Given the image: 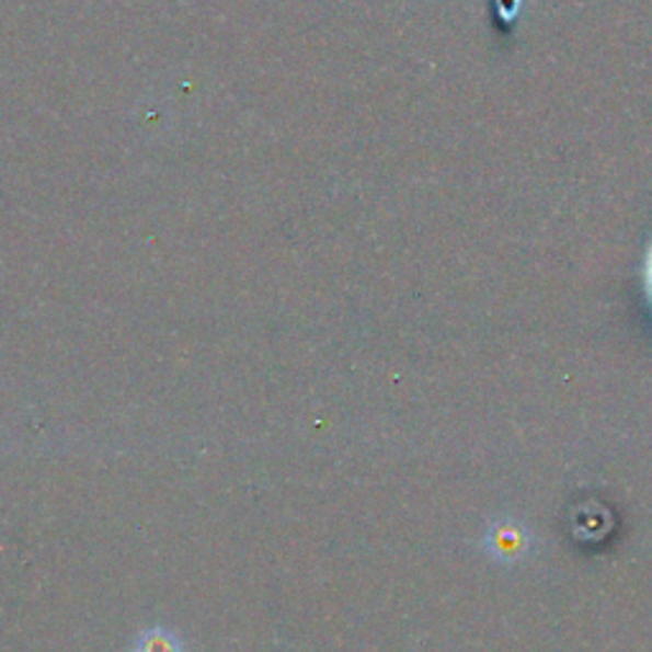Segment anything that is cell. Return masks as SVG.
I'll use <instances>...</instances> for the list:
<instances>
[{
	"label": "cell",
	"mask_w": 652,
	"mask_h": 652,
	"mask_svg": "<svg viewBox=\"0 0 652 652\" xmlns=\"http://www.w3.org/2000/svg\"><path fill=\"white\" fill-rule=\"evenodd\" d=\"M650 294H652V276H650Z\"/></svg>",
	"instance_id": "7a4b0ae2"
},
{
	"label": "cell",
	"mask_w": 652,
	"mask_h": 652,
	"mask_svg": "<svg viewBox=\"0 0 652 652\" xmlns=\"http://www.w3.org/2000/svg\"><path fill=\"white\" fill-rule=\"evenodd\" d=\"M133 652H182V642L174 632L146 630L138 634Z\"/></svg>",
	"instance_id": "6da1fadb"
}]
</instances>
